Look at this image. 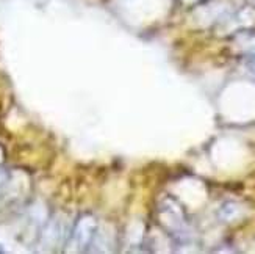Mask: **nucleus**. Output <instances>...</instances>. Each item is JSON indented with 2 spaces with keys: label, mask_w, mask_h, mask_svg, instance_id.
Listing matches in <instances>:
<instances>
[{
  "label": "nucleus",
  "mask_w": 255,
  "mask_h": 254,
  "mask_svg": "<svg viewBox=\"0 0 255 254\" xmlns=\"http://www.w3.org/2000/svg\"><path fill=\"white\" fill-rule=\"evenodd\" d=\"M182 2L188 3V5H193V3H199V2H202V0H182Z\"/></svg>",
  "instance_id": "f03ea898"
},
{
  "label": "nucleus",
  "mask_w": 255,
  "mask_h": 254,
  "mask_svg": "<svg viewBox=\"0 0 255 254\" xmlns=\"http://www.w3.org/2000/svg\"><path fill=\"white\" fill-rule=\"evenodd\" d=\"M2 159H3V154H2V149H0V163H2Z\"/></svg>",
  "instance_id": "7ed1b4c3"
},
{
  "label": "nucleus",
  "mask_w": 255,
  "mask_h": 254,
  "mask_svg": "<svg viewBox=\"0 0 255 254\" xmlns=\"http://www.w3.org/2000/svg\"><path fill=\"white\" fill-rule=\"evenodd\" d=\"M248 68L252 74H255V52L248 58Z\"/></svg>",
  "instance_id": "f257e3e1"
}]
</instances>
